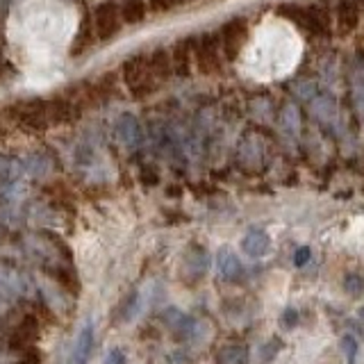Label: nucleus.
I'll use <instances>...</instances> for the list:
<instances>
[{
	"instance_id": "f257e3e1",
	"label": "nucleus",
	"mask_w": 364,
	"mask_h": 364,
	"mask_svg": "<svg viewBox=\"0 0 364 364\" xmlns=\"http://www.w3.org/2000/svg\"><path fill=\"white\" fill-rule=\"evenodd\" d=\"M301 37L287 21L267 18L246 43L242 66L250 77L269 82L289 75L301 60Z\"/></svg>"
},
{
	"instance_id": "f03ea898",
	"label": "nucleus",
	"mask_w": 364,
	"mask_h": 364,
	"mask_svg": "<svg viewBox=\"0 0 364 364\" xmlns=\"http://www.w3.org/2000/svg\"><path fill=\"white\" fill-rule=\"evenodd\" d=\"M282 11L287 14L301 30L314 34V37H328L333 30V11H328L318 3H307V5H284Z\"/></svg>"
},
{
	"instance_id": "7ed1b4c3",
	"label": "nucleus",
	"mask_w": 364,
	"mask_h": 364,
	"mask_svg": "<svg viewBox=\"0 0 364 364\" xmlns=\"http://www.w3.org/2000/svg\"><path fill=\"white\" fill-rule=\"evenodd\" d=\"M32 18L28 21V28L32 30L34 37L39 39H60L64 37V30H66V16L60 7H53L48 3H41L39 7L32 5Z\"/></svg>"
},
{
	"instance_id": "20e7f679",
	"label": "nucleus",
	"mask_w": 364,
	"mask_h": 364,
	"mask_svg": "<svg viewBox=\"0 0 364 364\" xmlns=\"http://www.w3.org/2000/svg\"><path fill=\"white\" fill-rule=\"evenodd\" d=\"M9 112L14 114V121L21 123L28 130H43L50 123V109L48 102L41 98H28V100H16L9 107Z\"/></svg>"
},
{
	"instance_id": "39448f33",
	"label": "nucleus",
	"mask_w": 364,
	"mask_h": 364,
	"mask_svg": "<svg viewBox=\"0 0 364 364\" xmlns=\"http://www.w3.org/2000/svg\"><path fill=\"white\" fill-rule=\"evenodd\" d=\"M123 77H125V85L132 91L134 96H144L148 91H153V82H155V73L151 68V62H148L146 55H136L132 60L125 62L123 66Z\"/></svg>"
},
{
	"instance_id": "423d86ee",
	"label": "nucleus",
	"mask_w": 364,
	"mask_h": 364,
	"mask_svg": "<svg viewBox=\"0 0 364 364\" xmlns=\"http://www.w3.org/2000/svg\"><path fill=\"white\" fill-rule=\"evenodd\" d=\"M121 23H123V16H121L119 3L107 0V3H100L94 9V30L100 41H107L114 37V34H119Z\"/></svg>"
},
{
	"instance_id": "0eeeda50",
	"label": "nucleus",
	"mask_w": 364,
	"mask_h": 364,
	"mask_svg": "<svg viewBox=\"0 0 364 364\" xmlns=\"http://www.w3.org/2000/svg\"><path fill=\"white\" fill-rule=\"evenodd\" d=\"M219 39H221V50L223 57H237L246 48V41H248V26L244 18H232L228 21L225 26L219 32Z\"/></svg>"
},
{
	"instance_id": "6e6552de",
	"label": "nucleus",
	"mask_w": 364,
	"mask_h": 364,
	"mask_svg": "<svg viewBox=\"0 0 364 364\" xmlns=\"http://www.w3.org/2000/svg\"><path fill=\"white\" fill-rule=\"evenodd\" d=\"M221 39H214L212 34H208L196 43V50H193V60H196V64L200 66V71H216V66H219L221 62Z\"/></svg>"
},
{
	"instance_id": "1a4fd4ad",
	"label": "nucleus",
	"mask_w": 364,
	"mask_h": 364,
	"mask_svg": "<svg viewBox=\"0 0 364 364\" xmlns=\"http://www.w3.org/2000/svg\"><path fill=\"white\" fill-rule=\"evenodd\" d=\"M114 132H117L119 141L125 146V148H139L141 141H144V132H141V123L136 121L132 114H123L119 117L117 125H114Z\"/></svg>"
},
{
	"instance_id": "9d476101",
	"label": "nucleus",
	"mask_w": 364,
	"mask_h": 364,
	"mask_svg": "<svg viewBox=\"0 0 364 364\" xmlns=\"http://www.w3.org/2000/svg\"><path fill=\"white\" fill-rule=\"evenodd\" d=\"M333 18H335V28L341 34L353 32L360 23V3L358 0H339L335 5Z\"/></svg>"
},
{
	"instance_id": "9b49d317",
	"label": "nucleus",
	"mask_w": 364,
	"mask_h": 364,
	"mask_svg": "<svg viewBox=\"0 0 364 364\" xmlns=\"http://www.w3.org/2000/svg\"><path fill=\"white\" fill-rule=\"evenodd\" d=\"M37 337H39V321H37V316L26 314V316H23V321L18 323L16 333L11 335L9 346L18 348V350H28V348H32L34 341H37Z\"/></svg>"
},
{
	"instance_id": "f8f14e48",
	"label": "nucleus",
	"mask_w": 364,
	"mask_h": 364,
	"mask_svg": "<svg viewBox=\"0 0 364 364\" xmlns=\"http://www.w3.org/2000/svg\"><path fill=\"white\" fill-rule=\"evenodd\" d=\"M91 350H94V321L87 318L82 328H80L73 346V364H87L91 358Z\"/></svg>"
},
{
	"instance_id": "ddd939ff",
	"label": "nucleus",
	"mask_w": 364,
	"mask_h": 364,
	"mask_svg": "<svg viewBox=\"0 0 364 364\" xmlns=\"http://www.w3.org/2000/svg\"><path fill=\"white\" fill-rule=\"evenodd\" d=\"M242 250L248 255V257H264L269 250H271V237L269 232L264 230H257V228H253V230H248L242 239Z\"/></svg>"
},
{
	"instance_id": "4468645a",
	"label": "nucleus",
	"mask_w": 364,
	"mask_h": 364,
	"mask_svg": "<svg viewBox=\"0 0 364 364\" xmlns=\"http://www.w3.org/2000/svg\"><path fill=\"white\" fill-rule=\"evenodd\" d=\"M216 264H219L221 280H225V282H237L239 278L244 276L242 262H239V257L232 253L230 248H221L219 250V259H216Z\"/></svg>"
},
{
	"instance_id": "2eb2a0df",
	"label": "nucleus",
	"mask_w": 364,
	"mask_h": 364,
	"mask_svg": "<svg viewBox=\"0 0 364 364\" xmlns=\"http://www.w3.org/2000/svg\"><path fill=\"white\" fill-rule=\"evenodd\" d=\"M23 173H26V164L21 159L0 155V182L3 185H14V182L23 178Z\"/></svg>"
},
{
	"instance_id": "dca6fc26",
	"label": "nucleus",
	"mask_w": 364,
	"mask_h": 364,
	"mask_svg": "<svg viewBox=\"0 0 364 364\" xmlns=\"http://www.w3.org/2000/svg\"><path fill=\"white\" fill-rule=\"evenodd\" d=\"M171 60H173V68L180 75H187L189 73V66L193 60V50H191V41H180L173 46L171 50Z\"/></svg>"
},
{
	"instance_id": "f3484780",
	"label": "nucleus",
	"mask_w": 364,
	"mask_h": 364,
	"mask_svg": "<svg viewBox=\"0 0 364 364\" xmlns=\"http://www.w3.org/2000/svg\"><path fill=\"white\" fill-rule=\"evenodd\" d=\"M216 364H248V348L244 344H228L216 353Z\"/></svg>"
},
{
	"instance_id": "a211bd4d",
	"label": "nucleus",
	"mask_w": 364,
	"mask_h": 364,
	"mask_svg": "<svg viewBox=\"0 0 364 364\" xmlns=\"http://www.w3.org/2000/svg\"><path fill=\"white\" fill-rule=\"evenodd\" d=\"M121 16L125 23H141L146 18V3L144 0H121Z\"/></svg>"
},
{
	"instance_id": "6ab92c4d",
	"label": "nucleus",
	"mask_w": 364,
	"mask_h": 364,
	"mask_svg": "<svg viewBox=\"0 0 364 364\" xmlns=\"http://www.w3.org/2000/svg\"><path fill=\"white\" fill-rule=\"evenodd\" d=\"M23 164H26V173H30L32 178H46L50 173V159L41 153L28 155L23 159Z\"/></svg>"
},
{
	"instance_id": "aec40b11",
	"label": "nucleus",
	"mask_w": 364,
	"mask_h": 364,
	"mask_svg": "<svg viewBox=\"0 0 364 364\" xmlns=\"http://www.w3.org/2000/svg\"><path fill=\"white\" fill-rule=\"evenodd\" d=\"M148 62H151V68L157 77H166L171 73V66H173V60H171L168 50H164V48L153 50L148 55Z\"/></svg>"
},
{
	"instance_id": "412c9836",
	"label": "nucleus",
	"mask_w": 364,
	"mask_h": 364,
	"mask_svg": "<svg viewBox=\"0 0 364 364\" xmlns=\"http://www.w3.org/2000/svg\"><path fill=\"white\" fill-rule=\"evenodd\" d=\"M280 348H282V341L278 337L269 339L267 344H262L257 350V364H269L280 353Z\"/></svg>"
},
{
	"instance_id": "4be33fe9",
	"label": "nucleus",
	"mask_w": 364,
	"mask_h": 364,
	"mask_svg": "<svg viewBox=\"0 0 364 364\" xmlns=\"http://www.w3.org/2000/svg\"><path fill=\"white\" fill-rule=\"evenodd\" d=\"M344 291L348 296H353V299H358V296H362L364 291V273L362 271H353L348 273V276L344 278Z\"/></svg>"
},
{
	"instance_id": "5701e85b",
	"label": "nucleus",
	"mask_w": 364,
	"mask_h": 364,
	"mask_svg": "<svg viewBox=\"0 0 364 364\" xmlns=\"http://www.w3.org/2000/svg\"><path fill=\"white\" fill-rule=\"evenodd\" d=\"M339 346H341V350H344L346 362H348V364H355V360H358V350H360L358 339L353 337V335H344V337H341V341H339Z\"/></svg>"
},
{
	"instance_id": "b1692460",
	"label": "nucleus",
	"mask_w": 364,
	"mask_h": 364,
	"mask_svg": "<svg viewBox=\"0 0 364 364\" xmlns=\"http://www.w3.org/2000/svg\"><path fill=\"white\" fill-rule=\"evenodd\" d=\"M185 3H189V0H151V7L155 11H168V9H176Z\"/></svg>"
},
{
	"instance_id": "393cba45",
	"label": "nucleus",
	"mask_w": 364,
	"mask_h": 364,
	"mask_svg": "<svg viewBox=\"0 0 364 364\" xmlns=\"http://www.w3.org/2000/svg\"><path fill=\"white\" fill-rule=\"evenodd\" d=\"M310 257H312V250L307 248V246L296 248V253H294V264H296V267H305L307 262H310Z\"/></svg>"
},
{
	"instance_id": "a878e982",
	"label": "nucleus",
	"mask_w": 364,
	"mask_h": 364,
	"mask_svg": "<svg viewBox=\"0 0 364 364\" xmlns=\"http://www.w3.org/2000/svg\"><path fill=\"white\" fill-rule=\"evenodd\" d=\"M102 364H125V353L121 348H109Z\"/></svg>"
},
{
	"instance_id": "bb28decb",
	"label": "nucleus",
	"mask_w": 364,
	"mask_h": 364,
	"mask_svg": "<svg viewBox=\"0 0 364 364\" xmlns=\"http://www.w3.org/2000/svg\"><path fill=\"white\" fill-rule=\"evenodd\" d=\"M296 321H299V312H296L294 307H287V310L282 312V323H284V328H294Z\"/></svg>"
},
{
	"instance_id": "cd10ccee",
	"label": "nucleus",
	"mask_w": 364,
	"mask_h": 364,
	"mask_svg": "<svg viewBox=\"0 0 364 364\" xmlns=\"http://www.w3.org/2000/svg\"><path fill=\"white\" fill-rule=\"evenodd\" d=\"M5 71V57H3V50H0V73Z\"/></svg>"
},
{
	"instance_id": "c85d7f7f",
	"label": "nucleus",
	"mask_w": 364,
	"mask_h": 364,
	"mask_svg": "<svg viewBox=\"0 0 364 364\" xmlns=\"http://www.w3.org/2000/svg\"><path fill=\"white\" fill-rule=\"evenodd\" d=\"M360 318H362V321H364V307H362V310H360Z\"/></svg>"
}]
</instances>
